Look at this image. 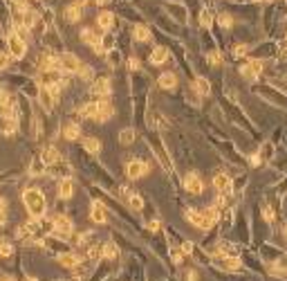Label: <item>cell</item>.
<instances>
[{
    "label": "cell",
    "instance_id": "1",
    "mask_svg": "<svg viewBox=\"0 0 287 281\" xmlns=\"http://www.w3.org/2000/svg\"><path fill=\"white\" fill-rule=\"evenodd\" d=\"M220 214H222V212H220L218 207H206V209H197V212H195V209H188L186 218L197 227V230L209 232L211 227L220 221Z\"/></svg>",
    "mask_w": 287,
    "mask_h": 281
},
{
    "label": "cell",
    "instance_id": "2",
    "mask_svg": "<svg viewBox=\"0 0 287 281\" xmlns=\"http://www.w3.org/2000/svg\"><path fill=\"white\" fill-rule=\"evenodd\" d=\"M22 203H25L27 212L31 214V218H43L45 212H47V200H45L43 191L40 189H25V194H22Z\"/></svg>",
    "mask_w": 287,
    "mask_h": 281
},
{
    "label": "cell",
    "instance_id": "3",
    "mask_svg": "<svg viewBox=\"0 0 287 281\" xmlns=\"http://www.w3.org/2000/svg\"><path fill=\"white\" fill-rule=\"evenodd\" d=\"M265 72V61L260 59H254V56H249V59L245 61V63L240 65V74L242 79H247L249 83H256L260 77H263Z\"/></svg>",
    "mask_w": 287,
    "mask_h": 281
},
{
    "label": "cell",
    "instance_id": "4",
    "mask_svg": "<svg viewBox=\"0 0 287 281\" xmlns=\"http://www.w3.org/2000/svg\"><path fill=\"white\" fill-rule=\"evenodd\" d=\"M52 232L58 239H70L74 234V223L65 214H56V216H52Z\"/></svg>",
    "mask_w": 287,
    "mask_h": 281
},
{
    "label": "cell",
    "instance_id": "5",
    "mask_svg": "<svg viewBox=\"0 0 287 281\" xmlns=\"http://www.w3.org/2000/svg\"><path fill=\"white\" fill-rule=\"evenodd\" d=\"M211 263H213L218 270H222V272H240L242 268H245V266H242L240 257H224V254H213Z\"/></svg>",
    "mask_w": 287,
    "mask_h": 281
},
{
    "label": "cell",
    "instance_id": "6",
    "mask_svg": "<svg viewBox=\"0 0 287 281\" xmlns=\"http://www.w3.org/2000/svg\"><path fill=\"white\" fill-rule=\"evenodd\" d=\"M7 52H9V56L11 59H25V54H27V41L25 38H20L16 32H11L7 36Z\"/></svg>",
    "mask_w": 287,
    "mask_h": 281
},
{
    "label": "cell",
    "instance_id": "7",
    "mask_svg": "<svg viewBox=\"0 0 287 281\" xmlns=\"http://www.w3.org/2000/svg\"><path fill=\"white\" fill-rule=\"evenodd\" d=\"M83 261H85L83 254L76 252V250H67V252L56 254V263H58V266H63V268H67V270H74V268L81 266Z\"/></svg>",
    "mask_w": 287,
    "mask_h": 281
},
{
    "label": "cell",
    "instance_id": "8",
    "mask_svg": "<svg viewBox=\"0 0 287 281\" xmlns=\"http://www.w3.org/2000/svg\"><path fill=\"white\" fill-rule=\"evenodd\" d=\"M81 68V61L76 59L72 52H63V54H58V70H61L63 74H76Z\"/></svg>",
    "mask_w": 287,
    "mask_h": 281
},
{
    "label": "cell",
    "instance_id": "9",
    "mask_svg": "<svg viewBox=\"0 0 287 281\" xmlns=\"http://www.w3.org/2000/svg\"><path fill=\"white\" fill-rule=\"evenodd\" d=\"M146 173H150V167H148L144 160H130V162L126 164V176L133 178V180H137V178H144Z\"/></svg>",
    "mask_w": 287,
    "mask_h": 281
},
{
    "label": "cell",
    "instance_id": "10",
    "mask_svg": "<svg viewBox=\"0 0 287 281\" xmlns=\"http://www.w3.org/2000/svg\"><path fill=\"white\" fill-rule=\"evenodd\" d=\"M267 272H269V277H274V279L287 281V259H285V254H283L281 259H276V261L267 263Z\"/></svg>",
    "mask_w": 287,
    "mask_h": 281
},
{
    "label": "cell",
    "instance_id": "11",
    "mask_svg": "<svg viewBox=\"0 0 287 281\" xmlns=\"http://www.w3.org/2000/svg\"><path fill=\"white\" fill-rule=\"evenodd\" d=\"M36 99H38V106L45 110V113H52L54 106H56V99L54 95L49 92L47 86H38V92H36Z\"/></svg>",
    "mask_w": 287,
    "mask_h": 281
},
{
    "label": "cell",
    "instance_id": "12",
    "mask_svg": "<svg viewBox=\"0 0 287 281\" xmlns=\"http://www.w3.org/2000/svg\"><path fill=\"white\" fill-rule=\"evenodd\" d=\"M110 79L101 77V79H94L92 86H90V95L92 97H99V99H108L110 97Z\"/></svg>",
    "mask_w": 287,
    "mask_h": 281
},
{
    "label": "cell",
    "instance_id": "13",
    "mask_svg": "<svg viewBox=\"0 0 287 281\" xmlns=\"http://www.w3.org/2000/svg\"><path fill=\"white\" fill-rule=\"evenodd\" d=\"M184 189L191 196H202L204 182H202V178L197 176V173H186V176H184Z\"/></svg>",
    "mask_w": 287,
    "mask_h": 281
},
{
    "label": "cell",
    "instance_id": "14",
    "mask_svg": "<svg viewBox=\"0 0 287 281\" xmlns=\"http://www.w3.org/2000/svg\"><path fill=\"white\" fill-rule=\"evenodd\" d=\"M112 115H115V106H112L110 97H108V99H99L97 101V117H94V122H97V124L108 122Z\"/></svg>",
    "mask_w": 287,
    "mask_h": 281
},
{
    "label": "cell",
    "instance_id": "15",
    "mask_svg": "<svg viewBox=\"0 0 287 281\" xmlns=\"http://www.w3.org/2000/svg\"><path fill=\"white\" fill-rule=\"evenodd\" d=\"M81 41H83L85 45H92V50L97 52V54H103V50H101V36H99L92 27H83V29H81Z\"/></svg>",
    "mask_w": 287,
    "mask_h": 281
},
{
    "label": "cell",
    "instance_id": "16",
    "mask_svg": "<svg viewBox=\"0 0 287 281\" xmlns=\"http://www.w3.org/2000/svg\"><path fill=\"white\" fill-rule=\"evenodd\" d=\"M90 221H94L97 225L108 223V207L101 200H92V205H90Z\"/></svg>",
    "mask_w": 287,
    "mask_h": 281
},
{
    "label": "cell",
    "instance_id": "17",
    "mask_svg": "<svg viewBox=\"0 0 287 281\" xmlns=\"http://www.w3.org/2000/svg\"><path fill=\"white\" fill-rule=\"evenodd\" d=\"M164 9L168 11V14L173 16L175 20H179V23H186V20H188L186 7H184V5H179V2H164Z\"/></svg>",
    "mask_w": 287,
    "mask_h": 281
},
{
    "label": "cell",
    "instance_id": "18",
    "mask_svg": "<svg viewBox=\"0 0 287 281\" xmlns=\"http://www.w3.org/2000/svg\"><path fill=\"white\" fill-rule=\"evenodd\" d=\"M213 189L218 191V194H222V191H233V180L222 171L215 173L213 176Z\"/></svg>",
    "mask_w": 287,
    "mask_h": 281
},
{
    "label": "cell",
    "instance_id": "19",
    "mask_svg": "<svg viewBox=\"0 0 287 281\" xmlns=\"http://www.w3.org/2000/svg\"><path fill=\"white\" fill-rule=\"evenodd\" d=\"M56 191H58V196H61L63 200H70L72 196H74V182H72V178H61Z\"/></svg>",
    "mask_w": 287,
    "mask_h": 281
},
{
    "label": "cell",
    "instance_id": "20",
    "mask_svg": "<svg viewBox=\"0 0 287 281\" xmlns=\"http://www.w3.org/2000/svg\"><path fill=\"white\" fill-rule=\"evenodd\" d=\"M97 25L103 29V32H110V29L115 27V14H112V11H99Z\"/></svg>",
    "mask_w": 287,
    "mask_h": 281
},
{
    "label": "cell",
    "instance_id": "21",
    "mask_svg": "<svg viewBox=\"0 0 287 281\" xmlns=\"http://www.w3.org/2000/svg\"><path fill=\"white\" fill-rule=\"evenodd\" d=\"M193 90L197 92V97L211 95V81L206 77H195L193 79Z\"/></svg>",
    "mask_w": 287,
    "mask_h": 281
},
{
    "label": "cell",
    "instance_id": "22",
    "mask_svg": "<svg viewBox=\"0 0 287 281\" xmlns=\"http://www.w3.org/2000/svg\"><path fill=\"white\" fill-rule=\"evenodd\" d=\"M157 83H159L161 90H173V88L177 86V74L175 72H161L159 79H157Z\"/></svg>",
    "mask_w": 287,
    "mask_h": 281
},
{
    "label": "cell",
    "instance_id": "23",
    "mask_svg": "<svg viewBox=\"0 0 287 281\" xmlns=\"http://www.w3.org/2000/svg\"><path fill=\"white\" fill-rule=\"evenodd\" d=\"M40 158H43V162L47 164V167H52V164L61 162V153H58L56 146H45V151L40 153Z\"/></svg>",
    "mask_w": 287,
    "mask_h": 281
},
{
    "label": "cell",
    "instance_id": "24",
    "mask_svg": "<svg viewBox=\"0 0 287 281\" xmlns=\"http://www.w3.org/2000/svg\"><path fill=\"white\" fill-rule=\"evenodd\" d=\"M126 203L133 212H142L144 209V196H139L137 191H126Z\"/></svg>",
    "mask_w": 287,
    "mask_h": 281
},
{
    "label": "cell",
    "instance_id": "25",
    "mask_svg": "<svg viewBox=\"0 0 287 281\" xmlns=\"http://www.w3.org/2000/svg\"><path fill=\"white\" fill-rule=\"evenodd\" d=\"M133 36H135V41H137V43H148V41H150V29H148V25L137 23L133 27Z\"/></svg>",
    "mask_w": 287,
    "mask_h": 281
},
{
    "label": "cell",
    "instance_id": "26",
    "mask_svg": "<svg viewBox=\"0 0 287 281\" xmlns=\"http://www.w3.org/2000/svg\"><path fill=\"white\" fill-rule=\"evenodd\" d=\"M63 137H65L67 142H76L81 137V126L76 122H67L65 128H63Z\"/></svg>",
    "mask_w": 287,
    "mask_h": 281
},
{
    "label": "cell",
    "instance_id": "27",
    "mask_svg": "<svg viewBox=\"0 0 287 281\" xmlns=\"http://www.w3.org/2000/svg\"><path fill=\"white\" fill-rule=\"evenodd\" d=\"M83 151L97 158V155L101 153V142H99L97 137H83Z\"/></svg>",
    "mask_w": 287,
    "mask_h": 281
},
{
    "label": "cell",
    "instance_id": "28",
    "mask_svg": "<svg viewBox=\"0 0 287 281\" xmlns=\"http://www.w3.org/2000/svg\"><path fill=\"white\" fill-rule=\"evenodd\" d=\"M47 173V164L43 162V158H34L31 160V164H29V176H36V178H40V176H45Z\"/></svg>",
    "mask_w": 287,
    "mask_h": 281
},
{
    "label": "cell",
    "instance_id": "29",
    "mask_svg": "<svg viewBox=\"0 0 287 281\" xmlns=\"http://www.w3.org/2000/svg\"><path fill=\"white\" fill-rule=\"evenodd\" d=\"M166 59H168V50H166L164 45H157L155 50L150 52V63H152V65H161V63H166Z\"/></svg>",
    "mask_w": 287,
    "mask_h": 281
},
{
    "label": "cell",
    "instance_id": "30",
    "mask_svg": "<svg viewBox=\"0 0 287 281\" xmlns=\"http://www.w3.org/2000/svg\"><path fill=\"white\" fill-rule=\"evenodd\" d=\"M81 16H83V9H81V7H76V5L65 7V20L67 23H79Z\"/></svg>",
    "mask_w": 287,
    "mask_h": 281
},
{
    "label": "cell",
    "instance_id": "31",
    "mask_svg": "<svg viewBox=\"0 0 287 281\" xmlns=\"http://www.w3.org/2000/svg\"><path fill=\"white\" fill-rule=\"evenodd\" d=\"M258 155H260V160H263V162L274 160V142H263V144H260Z\"/></svg>",
    "mask_w": 287,
    "mask_h": 281
},
{
    "label": "cell",
    "instance_id": "32",
    "mask_svg": "<svg viewBox=\"0 0 287 281\" xmlns=\"http://www.w3.org/2000/svg\"><path fill=\"white\" fill-rule=\"evenodd\" d=\"M117 254H119V248H117L112 241H106V243H101V257H103V259H115Z\"/></svg>",
    "mask_w": 287,
    "mask_h": 281
},
{
    "label": "cell",
    "instance_id": "33",
    "mask_svg": "<svg viewBox=\"0 0 287 281\" xmlns=\"http://www.w3.org/2000/svg\"><path fill=\"white\" fill-rule=\"evenodd\" d=\"M260 214H263V221L269 223V225L276 221V212H274V207H272V205H267V203L260 205Z\"/></svg>",
    "mask_w": 287,
    "mask_h": 281
},
{
    "label": "cell",
    "instance_id": "34",
    "mask_svg": "<svg viewBox=\"0 0 287 281\" xmlns=\"http://www.w3.org/2000/svg\"><path fill=\"white\" fill-rule=\"evenodd\" d=\"M11 254H13V245H11V241L4 239V236H0V257L9 259Z\"/></svg>",
    "mask_w": 287,
    "mask_h": 281
},
{
    "label": "cell",
    "instance_id": "35",
    "mask_svg": "<svg viewBox=\"0 0 287 281\" xmlns=\"http://www.w3.org/2000/svg\"><path fill=\"white\" fill-rule=\"evenodd\" d=\"M115 36H112V34H103V36H101V50H103V54H106V52H112V50H115Z\"/></svg>",
    "mask_w": 287,
    "mask_h": 281
},
{
    "label": "cell",
    "instance_id": "36",
    "mask_svg": "<svg viewBox=\"0 0 287 281\" xmlns=\"http://www.w3.org/2000/svg\"><path fill=\"white\" fill-rule=\"evenodd\" d=\"M76 74H79L83 81H92V79H94V68H92V65L81 63V68H79V72H76Z\"/></svg>",
    "mask_w": 287,
    "mask_h": 281
},
{
    "label": "cell",
    "instance_id": "37",
    "mask_svg": "<svg viewBox=\"0 0 287 281\" xmlns=\"http://www.w3.org/2000/svg\"><path fill=\"white\" fill-rule=\"evenodd\" d=\"M119 142H121L124 146L133 144V142H135V131H133V128H124V131L119 133Z\"/></svg>",
    "mask_w": 287,
    "mask_h": 281
},
{
    "label": "cell",
    "instance_id": "38",
    "mask_svg": "<svg viewBox=\"0 0 287 281\" xmlns=\"http://www.w3.org/2000/svg\"><path fill=\"white\" fill-rule=\"evenodd\" d=\"M218 23H220V27H222V29H231L233 27V16L227 14V11H222V14L218 16Z\"/></svg>",
    "mask_w": 287,
    "mask_h": 281
},
{
    "label": "cell",
    "instance_id": "39",
    "mask_svg": "<svg viewBox=\"0 0 287 281\" xmlns=\"http://www.w3.org/2000/svg\"><path fill=\"white\" fill-rule=\"evenodd\" d=\"M209 63H211V65H215V68H220V65H224L222 54H220L218 50H211V52H209Z\"/></svg>",
    "mask_w": 287,
    "mask_h": 281
},
{
    "label": "cell",
    "instance_id": "40",
    "mask_svg": "<svg viewBox=\"0 0 287 281\" xmlns=\"http://www.w3.org/2000/svg\"><path fill=\"white\" fill-rule=\"evenodd\" d=\"M200 25H202V27H211V25H213V16H211L209 9H202V14H200Z\"/></svg>",
    "mask_w": 287,
    "mask_h": 281
},
{
    "label": "cell",
    "instance_id": "41",
    "mask_svg": "<svg viewBox=\"0 0 287 281\" xmlns=\"http://www.w3.org/2000/svg\"><path fill=\"white\" fill-rule=\"evenodd\" d=\"M247 52H249V45L240 43V45L233 47V59H242V56H247Z\"/></svg>",
    "mask_w": 287,
    "mask_h": 281
},
{
    "label": "cell",
    "instance_id": "42",
    "mask_svg": "<svg viewBox=\"0 0 287 281\" xmlns=\"http://www.w3.org/2000/svg\"><path fill=\"white\" fill-rule=\"evenodd\" d=\"M106 59H108V63H110L112 68H117V65L121 63V56H119V52H117V50L108 52V54H106Z\"/></svg>",
    "mask_w": 287,
    "mask_h": 281
},
{
    "label": "cell",
    "instance_id": "43",
    "mask_svg": "<svg viewBox=\"0 0 287 281\" xmlns=\"http://www.w3.org/2000/svg\"><path fill=\"white\" fill-rule=\"evenodd\" d=\"M9 61H11L9 52H0V70H7L9 68Z\"/></svg>",
    "mask_w": 287,
    "mask_h": 281
},
{
    "label": "cell",
    "instance_id": "44",
    "mask_svg": "<svg viewBox=\"0 0 287 281\" xmlns=\"http://www.w3.org/2000/svg\"><path fill=\"white\" fill-rule=\"evenodd\" d=\"M130 68H133V72H139V70H142V63H139L137 56H133V59H130Z\"/></svg>",
    "mask_w": 287,
    "mask_h": 281
},
{
    "label": "cell",
    "instance_id": "45",
    "mask_svg": "<svg viewBox=\"0 0 287 281\" xmlns=\"http://www.w3.org/2000/svg\"><path fill=\"white\" fill-rule=\"evenodd\" d=\"M146 227H148L150 232H157V230H159V221H150V223H146Z\"/></svg>",
    "mask_w": 287,
    "mask_h": 281
},
{
    "label": "cell",
    "instance_id": "46",
    "mask_svg": "<svg viewBox=\"0 0 287 281\" xmlns=\"http://www.w3.org/2000/svg\"><path fill=\"white\" fill-rule=\"evenodd\" d=\"M88 2H90V0H74V5H76V7H81V9H83V7L88 5Z\"/></svg>",
    "mask_w": 287,
    "mask_h": 281
},
{
    "label": "cell",
    "instance_id": "47",
    "mask_svg": "<svg viewBox=\"0 0 287 281\" xmlns=\"http://www.w3.org/2000/svg\"><path fill=\"white\" fill-rule=\"evenodd\" d=\"M0 212L7 214V200H4V198H0Z\"/></svg>",
    "mask_w": 287,
    "mask_h": 281
},
{
    "label": "cell",
    "instance_id": "48",
    "mask_svg": "<svg viewBox=\"0 0 287 281\" xmlns=\"http://www.w3.org/2000/svg\"><path fill=\"white\" fill-rule=\"evenodd\" d=\"M283 236H285V239H287V221L283 223Z\"/></svg>",
    "mask_w": 287,
    "mask_h": 281
},
{
    "label": "cell",
    "instance_id": "49",
    "mask_svg": "<svg viewBox=\"0 0 287 281\" xmlns=\"http://www.w3.org/2000/svg\"><path fill=\"white\" fill-rule=\"evenodd\" d=\"M97 5H108V0H94Z\"/></svg>",
    "mask_w": 287,
    "mask_h": 281
},
{
    "label": "cell",
    "instance_id": "50",
    "mask_svg": "<svg viewBox=\"0 0 287 281\" xmlns=\"http://www.w3.org/2000/svg\"><path fill=\"white\" fill-rule=\"evenodd\" d=\"M9 2H18V0H9Z\"/></svg>",
    "mask_w": 287,
    "mask_h": 281
}]
</instances>
